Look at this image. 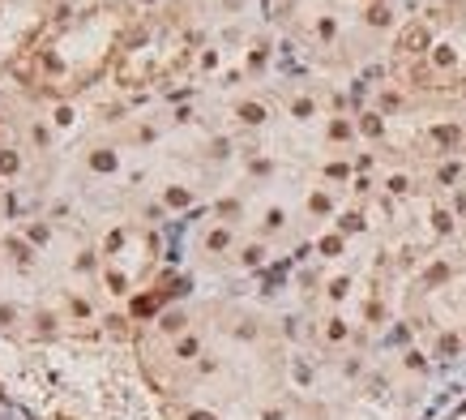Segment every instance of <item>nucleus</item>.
Masks as SVG:
<instances>
[{"label":"nucleus","instance_id":"obj_3","mask_svg":"<svg viewBox=\"0 0 466 420\" xmlns=\"http://www.w3.org/2000/svg\"><path fill=\"white\" fill-rule=\"evenodd\" d=\"M192 420H210V416H192Z\"/></svg>","mask_w":466,"mask_h":420},{"label":"nucleus","instance_id":"obj_2","mask_svg":"<svg viewBox=\"0 0 466 420\" xmlns=\"http://www.w3.org/2000/svg\"><path fill=\"white\" fill-rule=\"evenodd\" d=\"M240 116H244V120H248V125H257V120H261V116H265V112H261V108H257V103H248V108H244V112H240Z\"/></svg>","mask_w":466,"mask_h":420},{"label":"nucleus","instance_id":"obj_1","mask_svg":"<svg viewBox=\"0 0 466 420\" xmlns=\"http://www.w3.org/2000/svg\"><path fill=\"white\" fill-rule=\"evenodd\" d=\"M424 43H428V30H424V26H411V30L402 34V47H411V52H419Z\"/></svg>","mask_w":466,"mask_h":420}]
</instances>
